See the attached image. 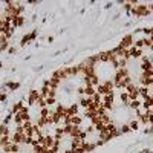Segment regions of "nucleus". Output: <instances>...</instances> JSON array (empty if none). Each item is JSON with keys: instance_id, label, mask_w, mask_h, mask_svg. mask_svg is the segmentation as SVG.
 Masks as SVG:
<instances>
[{"instance_id": "obj_20", "label": "nucleus", "mask_w": 153, "mask_h": 153, "mask_svg": "<svg viewBox=\"0 0 153 153\" xmlns=\"http://www.w3.org/2000/svg\"><path fill=\"white\" fill-rule=\"evenodd\" d=\"M11 144V136L9 135H5V136H0V145H8Z\"/></svg>"}, {"instance_id": "obj_4", "label": "nucleus", "mask_w": 153, "mask_h": 153, "mask_svg": "<svg viewBox=\"0 0 153 153\" xmlns=\"http://www.w3.org/2000/svg\"><path fill=\"white\" fill-rule=\"evenodd\" d=\"M38 96H40V90H37V89H31L29 90V94H28V103H29V106H35V101H37Z\"/></svg>"}, {"instance_id": "obj_1", "label": "nucleus", "mask_w": 153, "mask_h": 153, "mask_svg": "<svg viewBox=\"0 0 153 153\" xmlns=\"http://www.w3.org/2000/svg\"><path fill=\"white\" fill-rule=\"evenodd\" d=\"M130 14L136 15V17H145V15L150 14L149 5H145V3H136V5H133V8H132V11H130Z\"/></svg>"}, {"instance_id": "obj_21", "label": "nucleus", "mask_w": 153, "mask_h": 153, "mask_svg": "<svg viewBox=\"0 0 153 153\" xmlns=\"http://www.w3.org/2000/svg\"><path fill=\"white\" fill-rule=\"evenodd\" d=\"M5 135H9V127L6 124L0 123V136H5Z\"/></svg>"}, {"instance_id": "obj_47", "label": "nucleus", "mask_w": 153, "mask_h": 153, "mask_svg": "<svg viewBox=\"0 0 153 153\" xmlns=\"http://www.w3.org/2000/svg\"><path fill=\"white\" fill-rule=\"evenodd\" d=\"M139 153H150V150H149V149H144L143 152H139Z\"/></svg>"}, {"instance_id": "obj_40", "label": "nucleus", "mask_w": 153, "mask_h": 153, "mask_svg": "<svg viewBox=\"0 0 153 153\" xmlns=\"http://www.w3.org/2000/svg\"><path fill=\"white\" fill-rule=\"evenodd\" d=\"M143 41H144V46H149V48H152V41H150V37H144V38H143Z\"/></svg>"}, {"instance_id": "obj_11", "label": "nucleus", "mask_w": 153, "mask_h": 153, "mask_svg": "<svg viewBox=\"0 0 153 153\" xmlns=\"http://www.w3.org/2000/svg\"><path fill=\"white\" fill-rule=\"evenodd\" d=\"M66 115H69V116L78 115V104H70V106L66 109Z\"/></svg>"}, {"instance_id": "obj_37", "label": "nucleus", "mask_w": 153, "mask_h": 153, "mask_svg": "<svg viewBox=\"0 0 153 153\" xmlns=\"http://www.w3.org/2000/svg\"><path fill=\"white\" fill-rule=\"evenodd\" d=\"M133 46H135V48H138V49H143V48H144V41H143V38H141V40H135Z\"/></svg>"}, {"instance_id": "obj_6", "label": "nucleus", "mask_w": 153, "mask_h": 153, "mask_svg": "<svg viewBox=\"0 0 153 153\" xmlns=\"http://www.w3.org/2000/svg\"><path fill=\"white\" fill-rule=\"evenodd\" d=\"M129 52H130V58H135V60H138V58H141V57L144 55V51H143V49H138V48H135V46L130 48Z\"/></svg>"}, {"instance_id": "obj_2", "label": "nucleus", "mask_w": 153, "mask_h": 153, "mask_svg": "<svg viewBox=\"0 0 153 153\" xmlns=\"http://www.w3.org/2000/svg\"><path fill=\"white\" fill-rule=\"evenodd\" d=\"M133 43H135V38H133V35L132 34H127L121 41H119V45H118V48H121V49H130L133 46Z\"/></svg>"}, {"instance_id": "obj_10", "label": "nucleus", "mask_w": 153, "mask_h": 153, "mask_svg": "<svg viewBox=\"0 0 153 153\" xmlns=\"http://www.w3.org/2000/svg\"><path fill=\"white\" fill-rule=\"evenodd\" d=\"M83 149H84L86 153H90V152H94L96 149V145H95V143H92V141H84Z\"/></svg>"}, {"instance_id": "obj_35", "label": "nucleus", "mask_w": 153, "mask_h": 153, "mask_svg": "<svg viewBox=\"0 0 153 153\" xmlns=\"http://www.w3.org/2000/svg\"><path fill=\"white\" fill-rule=\"evenodd\" d=\"M92 101H94V103H98V104H101V103H103V96L96 92V94L92 96Z\"/></svg>"}, {"instance_id": "obj_45", "label": "nucleus", "mask_w": 153, "mask_h": 153, "mask_svg": "<svg viewBox=\"0 0 153 153\" xmlns=\"http://www.w3.org/2000/svg\"><path fill=\"white\" fill-rule=\"evenodd\" d=\"M8 51H9V54H14V52H15V48H9Z\"/></svg>"}, {"instance_id": "obj_15", "label": "nucleus", "mask_w": 153, "mask_h": 153, "mask_svg": "<svg viewBox=\"0 0 153 153\" xmlns=\"http://www.w3.org/2000/svg\"><path fill=\"white\" fill-rule=\"evenodd\" d=\"M90 103H92V98H90V96H81V100H80V106H81V107H84V109H87Z\"/></svg>"}, {"instance_id": "obj_43", "label": "nucleus", "mask_w": 153, "mask_h": 153, "mask_svg": "<svg viewBox=\"0 0 153 153\" xmlns=\"http://www.w3.org/2000/svg\"><path fill=\"white\" fill-rule=\"evenodd\" d=\"M143 32L147 35V37H150V34H152V28H144L143 29Z\"/></svg>"}, {"instance_id": "obj_8", "label": "nucleus", "mask_w": 153, "mask_h": 153, "mask_svg": "<svg viewBox=\"0 0 153 153\" xmlns=\"http://www.w3.org/2000/svg\"><path fill=\"white\" fill-rule=\"evenodd\" d=\"M35 37H37V31H32V32H29V34H25L23 38H21V41H20V45L25 46L26 43H29L31 40H34Z\"/></svg>"}, {"instance_id": "obj_5", "label": "nucleus", "mask_w": 153, "mask_h": 153, "mask_svg": "<svg viewBox=\"0 0 153 153\" xmlns=\"http://www.w3.org/2000/svg\"><path fill=\"white\" fill-rule=\"evenodd\" d=\"M83 145H84V139H81V138H70V149H83Z\"/></svg>"}, {"instance_id": "obj_26", "label": "nucleus", "mask_w": 153, "mask_h": 153, "mask_svg": "<svg viewBox=\"0 0 153 153\" xmlns=\"http://www.w3.org/2000/svg\"><path fill=\"white\" fill-rule=\"evenodd\" d=\"M49 112H51V109H49V107H45V109H40V112H38V116H43V118H48V116H49Z\"/></svg>"}, {"instance_id": "obj_49", "label": "nucleus", "mask_w": 153, "mask_h": 153, "mask_svg": "<svg viewBox=\"0 0 153 153\" xmlns=\"http://www.w3.org/2000/svg\"><path fill=\"white\" fill-rule=\"evenodd\" d=\"M0 153H2V145H0Z\"/></svg>"}, {"instance_id": "obj_32", "label": "nucleus", "mask_w": 153, "mask_h": 153, "mask_svg": "<svg viewBox=\"0 0 153 153\" xmlns=\"http://www.w3.org/2000/svg\"><path fill=\"white\" fill-rule=\"evenodd\" d=\"M129 125H130V129H132V130H138L139 129V121H138V119H132V121L129 123Z\"/></svg>"}, {"instance_id": "obj_12", "label": "nucleus", "mask_w": 153, "mask_h": 153, "mask_svg": "<svg viewBox=\"0 0 153 153\" xmlns=\"http://www.w3.org/2000/svg\"><path fill=\"white\" fill-rule=\"evenodd\" d=\"M70 124L72 125H80L83 124V116H80V115H74V116H70Z\"/></svg>"}, {"instance_id": "obj_33", "label": "nucleus", "mask_w": 153, "mask_h": 153, "mask_svg": "<svg viewBox=\"0 0 153 153\" xmlns=\"http://www.w3.org/2000/svg\"><path fill=\"white\" fill-rule=\"evenodd\" d=\"M45 101H46V106H48V107H49V106L55 107V104H57V100H55V98H51V96H48Z\"/></svg>"}, {"instance_id": "obj_41", "label": "nucleus", "mask_w": 153, "mask_h": 153, "mask_svg": "<svg viewBox=\"0 0 153 153\" xmlns=\"http://www.w3.org/2000/svg\"><path fill=\"white\" fill-rule=\"evenodd\" d=\"M84 90H86V87H84V86H80L78 89H76V94L81 95V96H84Z\"/></svg>"}, {"instance_id": "obj_31", "label": "nucleus", "mask_w": 153, "mask_h": 153, "mask_svg": "<svg viewBox=\"0 0 153 153\" xmlns=\"http://www.w3.org/2000/svg\"><path fill=\"white\" fill-rule=\"evenodd\" d=\"M12 123H14L15 125H21V124H23V119L20 118V115H19V113H15V115H14V118H12Z\"/></svg>"}, {"instance_id": "obj_22", "label": "nucleus", "mask_w": 153, "mask_h": 153, "mask_svg": "<svg viewBox=\"0 0 153 153\" xmlns=\"http://www.w3.org/2000/svg\"><path fill=\"white\" fill-rule=\"evenodd\" d=\"M115 101V94H109V95H104L103 96V103H109V104H113Z\"/></svg>"}, {"instance_id": "obj_18", "label": "nucleus", "mask_w": 153, "mask_h": 153, "mask_svg": "<svg viewBox=\"0 0 153 153\" xmlns=\"http://www.w3.org/2000/svg\"><path fill=\"white\" fill-rule=\"evenodd\" d=\"M5 87H8L9 90H15L20 87V83H17V81H8V83L5 84Z\"/></svg>"}, {"instance_id": "obj_39", "label": "nucleus", "mask_w": 153, "mask_h": 153, "mask_svg": "<svg viewBox=\"0 0 153 153\" xmlns=\"http://www.w3.org/2000/svg\"><path fill=\"white\" fill-rule=\"evenodd\" d=\"M103 106H104V109H106V112H107V113L115 109V107H113V104H109V103H103Z\"/></svg>"}, {"instance_id": "obj_3", "label": "nucleus", "mask_w": 153, "mask_h": 153, "mask_svg": "<svg viewBox=\"0 0 153 153\" xmlns=\"http://www.w3.org/2000/svg\"><path fill=\"white\" fill-rule=\"evenodd\" d=\"M125 76H129V69L127 68H118L116 70H115V74H113V83H116V81L125 78Z\"/></svg>"}, {"instance_id": "obj_24", "label": "nucleus", "mask_w": 153, "mask_h": 153, "mask_svg": "<svg viewBox=\"0 0 153 153\" xmlns=\"http://www.w3.org/2000/svg\"><path fill=\"white\" fill-rule=\"evenodd\" d=\"M101 123L103 124H104V125H107L109 123H112V118H110V115H109V113H106V115H101Z\"/></svg>"}, {"instance_id": "obj_9", "label": "nucleus", "mask_w": 153, "mask_h": 153, "mask_svg": "<svg viewBox=\"0 0 153 153\" xmlns=\"http://www.w3.org/2000/svg\"><path fill=\"white\" fill-rule=\"evenodd\" d=\"M25 106H26V104H25V100H21V101H19V103H14L12 107H11V113H14V115H15V113H19Z\"/></svg>"}, {"instance_id": "obj_48", "label": "nucleus", "mask_w": 153, "mask_h": 153, "mask_svg": "<svg viewBox=\"0 0 153 153\" xmlns=\"http://www.w3.org/2000/svg\"><path fill=\"white\" fill-rule=\"evenodd\" d=\"M2 38H3V34H0V43H2Z\"/></svg>"}, {"instance_id": "obj_36", "label": "nucleus", "mask_w": 153, "mask_h": 153, "mask_svg": "<svg viewBox=\"0 0 153 153\" xmlns=\"http://www.w3.org/2000/svg\"><path fill=\"white\" fill-rule=\"evenodd\" d=\"M152 66H153V63H152V61H147V63H141L139 69H141V70H147V69H150Z\"/></svg>"}, {"instance_id": "obj_16", "label": "nucleus", "mask_w": 153, "mask_h": 153, "mask_svg": "<svg viewBox=\"0 0 153 153\" xmlns=\"http://www.w3.org/2000/svg\"><path fill=\"white\" fill-rule=\"evenodd\" d=\"M141 106H143V100H133L129 103V107L132 109V110H136V109H139Z\"/></svg>"}, {"instance_id": "obj_14", "label": "nucleus", "mask_w": 153, "mask_h": 153, "mask_svg": "<svg viewBox=\"0 0 153 153\" xmlns=\"http://www.w3.org/2000/svg\"><path fill=\"white\" fill-rule=\"evenodd\" d=\"M25 25V17L23 15H19V17L12 19V26L14 28H17V26H23Z\"/></svg>"}, {"instance_id": "obj_30", "label": "nucleus", "mask_w": 153, "mask_h": 153, "mask_svg": "<svg viewBox=\"0 0 153 153\" xmlns=\"http://www.w3.org/2000/svg\"><path fill=\"white\" fill-rule=\"evenodd\" d=\"M141 124H145V125H150V121H149V115H144V116H139L136 118Z\"/></svg>"}, {"instance_id": "obj_44", "label": "nucleus", "mask_w": 153, "mask_h": 153, "mask_svg": "<svg viewBox=\"0 0 153 153\" xmlns=\"http://www.w3.org/2000/svg\"><path fill=\"white\" fill-rule=\"evenodd\" d=\"M74 153H86L84 149H74Z\"/></svg>"}, {"instance_id": "obj_19", "label": "nucleus", "mask_w": 153, "mask_h": 153, "mask_svg": "<svg viewBox=\"0 0 153 153\" xmlns=\"http://www.w3.org/2000/svg\"><path fill=\"white\" fill-rule=\"evenodd\" d=\"M119 98H121L123 104H124L125 107H129V103H130V100H129V94H127V92H123V94L119 95Z\"/></svg>"}, {"instance_id": "obj_13", "label": "nucleus", "mask_w": 153, "mask_h": 153, "mask_svg": "<svg viewBox=\"0 0 153 153\" xmlns=\"http://www.w3.org/2000/svg\"><path fill=\"white\" fill-rule=\"evenodd\" d=\"M66 109H68V106H64V104H60V103H57L55 107H54V110H55L58 115H66Z\"/></svg>"}, {"instance_id": "obj_27", "label": "nucleus", "mask_w": 153, "mask_h": 153, "mask_svg": "<svg viewBox=\"0 0 153 153\" xmlns=\"http://www.w3.org/2000/svg\"><path fill=\"white\" fill-rule=\"evenodd\" d=\"M58 86H60V80H55V78L49 80V87H51V89H57Z\"/></svg>"}, {"instance_id": "obj_17", "label": "nucleus", "mask_w": 153, "mask_h": 153, "mask_svg": "<svg viewBox=\"0 0 153 153\" xmlns=\"http://www.w3.org/2000/svg\"><path fill=\"white\" fill-rule=\"evenodd\" d=\"M96 94V89H95V87H92V86H87L86 87V90H84V96H94Z\"/></svg>"}, {"instance_id": "obj_23", "label": "nucleus", "mask_w": 153, "mask_h": 153, "mask_svg": "<svg viewBox=\"0 0 153 153\" xmlns=\"http://www.w3.org/2000/svg\"><path fill=\"white\" fill-rule=\"evenodd\" d=\"M35 106H37L38 109H45V107H48V106H46V101L43 100V98H40V96L37 98V101H35Z\"/></svg>"}, {"instance_id": "obj_29", "label": "nucleus", "mask_w": 153, "mask_h": 153, "mask_svg": "<svg viewBox=\"0 0 153 153\" xmlns=\"http://www.w3.org/2000/svg\"><path fill=\"white\" fill-rule=\"evenodd\" d=\"M119 132L121 133H129V132H132V129H130V125L129 124H121V127H119Z\"/></svg>"}, {"instance_id": "obj_28", "label": "nucleus", "mask_w": 153, "mask_h": 153, "mask_svg": "<svg viewBox=\"0 0 153 153\" xmlns=\"http://www.w3.org/2000/svg\"><path fill=\"white\" fill-rule=\"evenodd\" d=\"M138 89H139V87L136 86L135 83H130V84H129L127 87H125V92H127V94H130V92H136Z\"/></svg>"}, {"instance_id": "obj_25", "label": "nucleus", "mask_w": 153, "mask_h": 153, "mask_svg": "<svg viewBox=\"0 0 153 153\" xmlns=\"http://www.w3.org/2000/svg\"><path fill=\"white\" fill-rule=\"evenodd\" d=\"M152 80L153 78H141L139 83H141V86H143V87H150L152 86Z\"/></svg>"}, {"instance_id": "obj_46", "label": "nucleus", "mask_w": 153, "mask_h": 153, "mask_svg": "<svg viewBox=\"0 0 153 153\" xmlns=\"http://www.w3.org/2000/svg\"><path fill=\"white\" fill-rule=\"evenodd\" d=\"M64 153H74V150L72 149H66V150H64Z\"/></svg>"}, {"instance_id": "obj_34", "label": "nucleus", "mask_w": 153, "mask_h": 153, "mask_svg": "<svg viewBox=\"0 0 153 153\" xmlns=\"http://www.w3.org/2000/svg\"><path fill=\"white\" fill-rule=\"evenodd\" d=\"M129 100H130V101L139 100V92H138V90H136V92H130V94H129Z\"/></svg>"}, {"instance_id": "obj_38", "label": "nucleus", "mask_w": 153, "mask_h": 153, "mask_svg": "<svg viewBox=\"0 0 153 153\" xmlns=\"http://www.w3.org/2000/svg\"><path fill=\"white\" fill-rule=\"evenodd\" d=\"M19 152H20V145L12 143V145H11V153H19Z\"/></svg>"}, {"instance_id": "obj_7", "label": "nucleus", "mask_w": 153, "mask_h": 153, "mask_svg": "<svg viewBox=\"0 0 153 153\" xmlns=\"http://www.w3.org/2000/svg\"><path fill=\"white\" fill-rule=\"evenodd\" d=\"M58 72H60V80H68L69 76H72V70H70L69 66H66V68H60Z\"/></svg>"}, {"instance_id": "obj_42", "label": "nucleus", "mask_w": 153, "mask_h": 153, "mask_svg": "<svg viewBox=\"0 0 153 153\" xmlns=\"http://www.w3.org/2000/svg\"><path fill=\"white\" fill-rule=\"evenodd\" d=\"M15 133H25V129H23V125H15V130H14Z\"/></svg>"}]
</instances>
